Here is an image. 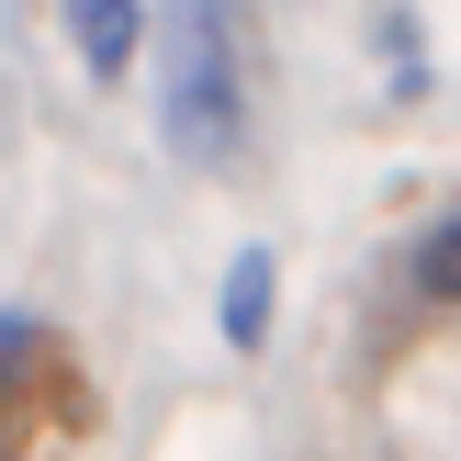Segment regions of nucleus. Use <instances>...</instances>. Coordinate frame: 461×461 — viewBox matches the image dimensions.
Segmentation results:
<instances>
[{"mask_svg": "<svg viewBox=\"0 0 461 461\" xmlns=\"http://www.w3.org/2000/svg\"><path fill=\"white\" fill-rule=\"evenodd\" d=\"M417 293H428V304H461V214H439L417 237Z\"/></svg>", "mask_w": 461, "mask_h": 461, "instance_id": "nucleus-4", "label": "nucleus"}, {"mask_svg": "<svg viewBox=\"0 0 461 461\" xmlns=\"http://www.w3.org/2000/svg\"><path fill=\"white\" fill-rule=\"evenodd\" d=\"M57 12H68V34H79L90 79H124L135 68V45H147V12H135V0H57Z\"/></svg>", "mask_w": 461, "mask_h": 461, "instance_id": "nucleus-2", "label": "nucleus"}, {"mask_svg": "<svg viewBox=\"0 0 461 461\" xmlns=\"http://www.w3.org/2000/svg\"><path fill=\"white\" fill-rule=\"evenodd\" d=\"M158 135L180 169H225L248 147V0L158 12Z\"/></svg>", "mask_w": 461, "mask_h": 461, "instance_id": "nucleus-1", "label": "nucleus"}, {"mask_svg": "<svg viewBox=\"0 0 461 461\" xmlns=\"http://www.w3.org/2000/svg\"><path fill=\"white\" fill-rule=\"evenodd\" d=\"M270 282H282V270H270V248H237V259H225V293H214L225 349H259V338H270Z\"/></svg>", "mask_w": 461, "mask_h": 461, "instance_id": "nucleus-3", "label": "nucleus"}]
</instances>
